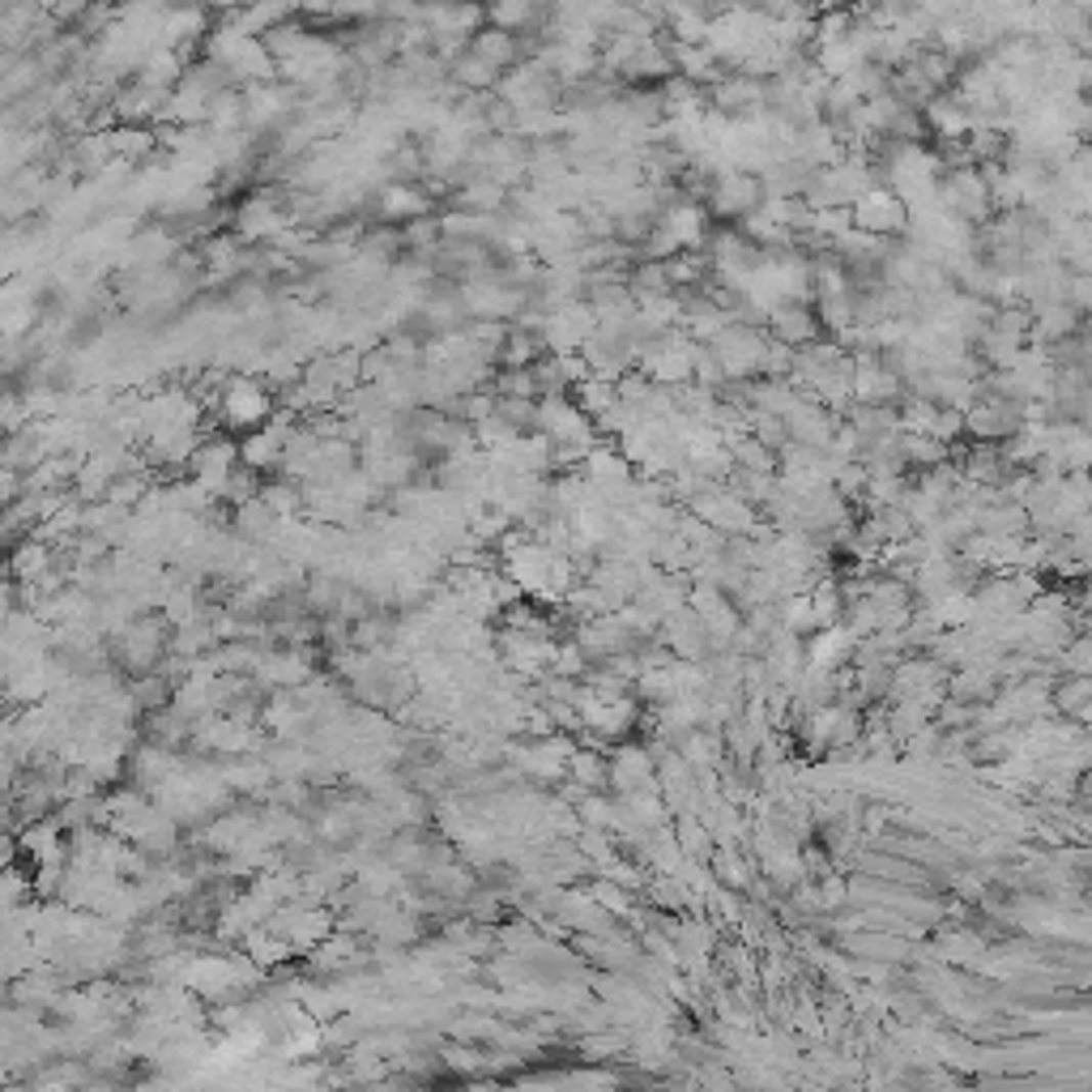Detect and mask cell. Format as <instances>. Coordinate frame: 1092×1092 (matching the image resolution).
I'll return each mask as SVG.
<instances>
[{"label":"cell","instance_id":"ba28073f","mask_svg":"<svg viewBox=\"0 0 1092 1092\" xmlns=\"http://www.w3.org/2000/svg\"><path fill=\"white\" fill-rule=\"evenodd\" d=\"M47 560H52V551H47V542H43V538H35V533H31V542H21V551L13 555V572L35 580V576L47 568Z\"/></svg>","mask_w":1092,"mask_h":1092},{"label":"cell","instance_id":"3957f363","mask_svg":"<svg viewBox=\"0 0 1092 1092\" xmlns=\"http://www.w3.org/2000/svg\"><path fill=\"white\" fill-rule=\"evenodd\" d=\"M470 52L478 56V60H487L495 73L504 69V64H513L517 60V39H513V31H474V43H470Z\"/></svg>","mask_w":1092,"mask_h":1092},{"label":"cell","instance_id":"7a4b0ae2","mask_svg":"<svg viewBox=\"0 0 1092 1092\" xmlns=\"http://www.w3.org/2000/svg\"><path fill=\"white\" fill-rule=\"evenodd\" d=\"M244 466V456H239V444L231 440H210V444H201L196 456H192V482L201 491H210V495H222L226 491V482H231Z\"/></svg>","mask_w":1092,"mask_h":1092},{"label":"cell","instance_id":"9c48e42d","mask_svg":"<svg viewBox=\"0 0 1092 1092\" xmlns=\"http://www.w3.org/2000/svg\"><path fill=\"white\" fill-rule=\"evenodd\" d=\"M533 17H538V13H533L529 5H499V9H491L495 31H508V27H513V31H517V27H529Z\"/></svg>","mask_w":1092,"mask_h":1092},{"label":"cell","instance_id":"6da1fadb","mask_svg":"<svg viewBox=\"0 0 1092 1092\" xmlns=\"http://www.w3.org/2000/svg\"><path fill=\"white\" fill-rule=\"evenodd\" d=\"M218 410H222V423L226 427H239V431H261L273 414V401L269 393L257 385V380L248 376H235L222 385V397H218Z\"/></svg>","mask_w":1092,"mask_h":1092},{"label":"cell","instance_id":"52a82bcc","mask_svg":"<svg viewBox=\"0 0 1092 1092\" xmlns=\"http://www.w3.org/2000/svg\"><path fill=\"white\" fill-rule=\"evenodd\" d=\"M452 78L462 82V86H482V90H487V86H495V82H499V73H495L487 60H478L474 52H466L462 60L452 64Z\"/></svg>","mask_w":1092,"mask_h":1092},{"label":"cell","instance_id":"8992f818","mask_svg":"<svg viewBox=\"0 0 1092 1092\" xmlns=\"http://www.w3.org/2000/svg\"><path fill=\"white\" fill-rule=\"evenodd\" d=\"M112 141H116V159H141V155H149V149H155V133L149 129H141V124H124L120 133H112Z\"/></svg>","mask_w":1092,"mask_h":1092},{"label":"cell","instance_id":"277c9868","mask_svg":"<svg viewBox=\"0 0 1092 1092\" xmlns=\"http://www.w3.org/2000/svg\"><path fill=\"white\" fill-rule=\"evenodd\" d=\"M380 214H385V222H419V218H427V196L419 192V188H405V184H397V188H389L385 196H380Z\"/></svg>","mask_w":1092,"mask_h":1092},{"label":"cell","instance_id":"5b68a950","mask_svg":"<svg viewBox=\"0 0 1092 1092\" xmlns=\"http://www.w3.org/2000/svg\"><path fill=\"white\" fill-rule=\"evenodd\" d=\"M235 529L244 533V538H265V533H273V513H269V504H265V499H252V504L235 508Z\"/></svg>","mask_w":1092,"mask_h":1092}]
</instances>
